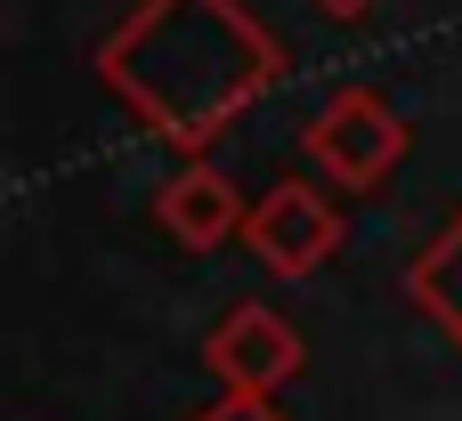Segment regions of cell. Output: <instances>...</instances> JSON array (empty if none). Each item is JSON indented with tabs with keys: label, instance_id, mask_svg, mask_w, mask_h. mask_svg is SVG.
I'll return each mask as SVG.
<instances>
[{
	"label": "cell",
	"instance_id": "cell-1",
	"mask_svg": "<svg viewBox=\"0 0 462 421\" xmlns=\"http://www.w3.org/2000/svg\"><path fill=\"white\" fill-rule=\"evenodd\" d=\"M276 73L284 49L244 0H138L97 49V81L187 154L211 146Z\"/></svg>",
	"mask_w": 462,
	"mask_h": 421
},
{
	"label": "cell",
	"instance_id": "cell-2",
	"mask_svg": "<svg viewBox=\"0 0 462 421\" xmlns=\"http://www.w3.org/2000/svg\"><path fill=\"white\" fill-rule=\"evenodd\" d=\"M406 146H414L406 114H398L382 89H365V81L333 89V97L300 122V154H309V162L325 170V187H341V195H374V187L406 162Z\"/></svg>",
	"mask_w": 462,
	"mask_h": 421
},
{
	"label": "cell",
	"instance_id": "cell-3",
	"mask_svg": "<svg viewBox=\"0 0 462 421\" xmlns=\"http://www.w3.org/2000/svg\"><path fill=\"white\" fill-rule=\"evenodd\" d=\"M244 252H252L268 276H284V284L317 276V268L341 252V211H333V195H325L317 178H276V187L252 203V219H244Z\"/></svg>",
	"mask_w": 462,
	"mask_h": 421
},
{
	"label": "cell",
	"instance_id": "cell-4",
	"mask_svg": "<svg viewBox=\"0 0 462 421\" xmlns=\"http://www.w3.org/2000/svg\"><path fill=\"white\" fill-rule=\"evenodd\" d=\"M203 365H211V381H219V389L276 398V389L309 365V341H300V325H292L284 308H268V300H236V308L211 325Z\"/></svg>",
	"mask_w": 462,
	"mask_h": 421
},
{
	"label": "cell",
	"instance_id": "cell-5",
	"mask_svg": "<svg viewBox=\"0 0 462 421\" xmlns=\"http://www.w3.org/2000/svg\"><path fill=\"white\" fill-rule=\"evenodd\" d=\"M154 219H162L171 243H187V252H219L227 235H244L252 211H244V195H236V178H227L219 162H187V170L162 178Z\"/></svg>",
	"mask_w": 462,
	"mask_h": 421
},
{
	"label": "cell",
	"instance_id": "cell-6",
	"mask_svg": "<svg viewBox=\"0 0 462 421\" xmlns=\"http://www.w3.org/2000/svg\"><path fill=\"white\" fill-rule=\"evenodd\" d=\"M406 292H414V308H422V316H430V325L462 349V211L430 235V243H422V252H414Z\"/></svg>",
	"mask_w": 462,
	"mask_h": 421
},
{
	"label": "cell",
	"instance_id": "cell-7",
	"mask_svg": "<svg viewBox=\"0 0 462 421\" xmlns=\"http://www.w3.org/2000/svg\"><path fill=\"white\" fill-rule=\"evenodd\" d=\"M195 421H284V406L276 398H252V389H219Z\"/></svg>",
	"mask_w": 462,
	"mask_h": 421
},
{
	"label": "cell",
	"instance_id": "cell-8",
	"mask_svg": "<svg viewBox=\"0 0 462 421\" xmlns=\"http://www.w3.org/2000/svg\"><path fill=\"white\" fill-rule=\"evenodd\" d=\"M309 8H317V16H333V24H357L374 0H309Z\"/></svg>",
	"mask_w": 462,
	"mask_h": 421
}]
</instances>
